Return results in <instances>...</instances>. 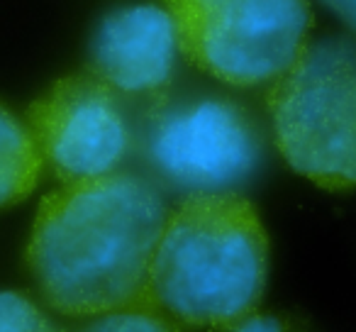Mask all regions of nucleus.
<instances>
[{"label": "nucleus", "mask_w": 356, "mask_h": 332, "mask_svg": "<svg viewBox=\"0 0 356 332\" xmlns=\"http://www.w3.org/2000/svg\"><path fill=\"white\" fill-rule=\"evenodd\" d=\"M322 6L334 13L346 25V30L356 37V0H322Z\"/></svg>", "instance_id": "f8f14e48"}, {"label": "nucleus", "mask_w": 356, "mask_h": 332, "mask_svg": "<svg viewBox=\"0 0 356 332\" xmlns=\"http://www.w3.org/2000/svg\"><path fill=\"white\" fill-rule=\"evenodd\" d=\"M168 205L152 179L113 171L44 196L25 262L42 301L66 317H95L147 301L154 247Z\"/></svg>", "instance_id": "f257e3e1"}, {"label": "nucleus", "mask_w": 356, "mask_h": 332, "mask_svg": "<svg viewBox=\"0 0 356 332\" xmlns=\"http://www.w3.org/2000/svg\"><path fill=\"white\" fill-rule=\"evenodd\" d=\"M42 154L27 122L0 105V208L25 200L42 179Z\"/></svg>", "instance_id": "6e6552de"}, {"label": "nucleus", "mask_w": 356, "mask_h": 332, "mask_svg": "<svg viewBox=\"0 0 356 332\" xmlns=\"http://www.w3.org/2000/svg\"><path fill=\"white\" fill-rule=\"evenodd\" d=\"M268 237L239 193H191L168 210L149 267L147 301L178 325L227 330L257 310Z\"/></svg>", "instance_id": "f03ea898"}, {"label": "nucleus", "mask_w": 356, "mask_h": 332, "mask_svg": "<svg viewBox=\"0 0 356 332\" xmlns=\"http://www.w3.org/2000/svg\"><path fill=\"white\" fill-rule=\"evenodd\" d=\"M178 52L166 8L132 3L100 17L88 42V71L124 100H147L173 84Z\"/></svg>", "instance_id": "0eeeda50"}, {"label": "nucleus", "mask_w": 356, "mask_h": 332, "mask_svg": "<svg viewBox=\"0 0 356 332\" xmlns=\"http://www.w3.org/2000/svg\"><path fill=\"white\" fill-rule=\"evenodd\" d=\"M76 332H181V325L152 303H137L90 317Z\"/></svg>", "instance_id": "1a4fd4ad"}, {"label": "nucleus", "mask_w": 356, "mask_h": 332, "mask_svg": "<svg viewBox=\"0 0 356 332\" xmlns=\"http://www.w3.org/2000/svg\"><path fill=\"white\" fill-rule=\"evenodd\" d=\"M178 49L237 88L276 81L307 45L310 0H163Z\"/></svg>", "instance_id": "39448f33"}, {"label": "nucleus", "mask_w": 356, "mask_h": 332, "mask_svg": "<svg viewBox=\"0 0 356 332\" xmlns=\"http://www.w3.org/2000/svg\"><path fill=\"white\" fill-rule=\"evenodd\" d=\"M129 100L88 69L54 81L27 110L42 161L64 184L122 169L134 154Z\"/></svg>", "instance_id": "423d86ee"}, {"label": "nucleus", "mask_w": 356, "mask_h": 332, "mask_svg": "<svg viewBox=\"0 0 356 332\" xmlns=\"http://www.w3.org/2000/svg\"><path fill=\"white\" fill-rule=\"evenodd\" d=\"M0 332H64L25 293L0 291Z\"/></svg>", "instance_id": "9d476101"}, {"label": "nucleus", "mask_w": 356, "mask_h": 332, "mask_svg": "<svg viewBox=\"0 0 356 332\" xmlns=\"http://www.w3.org/2000/svg\"><path fill=\"white\" fill-rule=\"evenodd\" d=\"M225 332H305L293 317L278 313H252Z\"/></svg>", "instance_id": "9b49d317"}, {"label": "nucleus", "mask_w": 356, "mask_h": 332, "mask_svg": "<svg viewBox=\"0 0 356 332\" xmlns=\"http://www.w3.org/2000/svg\"><path fill=\"white\" fill-rule=\"evenodd\" d=\"M134 154L161 191L237 193L261 169L266 142L239 98L171 84L134 113Z\"/></svg>", "instance_id": "7ed1b4c3"}, {"label": "nucleus", "mask_w": 356, "mask_h": 332, "mask_svg": "<svg viewBox=\"0 0 356 332\" xmlns=\"http://www.w3.org/2000/svg\"><path fill=\"white\" fill-rule=\"evenodd\" d=\"M273 142L293 171L327 191L356 189V40L302 47L266 90Z\"/></svg>", "instance_id": "20e7f679"}]
</instances>
